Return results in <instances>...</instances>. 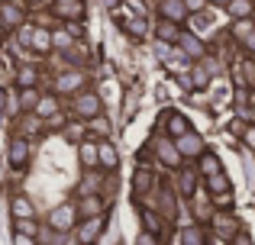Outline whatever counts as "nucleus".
I'll return each mask as SVG.
<instances>
[{
	"instance_id": "obj_1",
	"label": "nucleus",
	"mask_w": 255,
	"mask_h": 245,
	"mask_svg": "<svg viewBox=\"0 0 255 245\" xmlns=\"http://www.w3.org/2000/svg\"><path fill=\"white\" fill-rule=\"evenodd\" d=\"M75 220H78V207L75 203H62V207L52 210L49 226L55 229V233H68V229H75Z\"/></svg>"
},
{
	"instance_id": "obj_2",
	"label": "nucleus",
	"mask_w": 255,
	"mask_h": 245,
	"mask_svg": "<svg viewBox=\"0 0 255 245\" xmlns=\"http://www.w3.org/2000/svg\"><path fill=\"white\" fill-rule=\"evenodd\" d=\"M75 110H78V116H84V120H94V116H100V97L91 94V90H84V94H78Z\"/></svg>"
},
{
	"instance_id": "obj_3",
	"label": "nucleus",
	"mask_w": 255,
	"mask_h": 245,
	"mask_svg": "<svg viewBox=\"0 0 255 245\" xmlns=\"http://www.w3.org/2000/svg\"><path fill=\"white\" fill-rule=\"evenodd\" d=\"M174 145H178V152H181L184 158L204 155V139H200L197 132H184V136H178V139H174Z\"/></svg>"
},
{
	"instance_id": "obj_4",
	"label": "nucleus",
	"mask_w": 255,
	"mask_h": 245,
	"mask_svg": "<svg viewBox=\"0 0 255 245\" xmlns=\"http://www.w3.org/2000/svg\"><path fill=\"white\" fill-rule=\"evenodd\" d=\"M23 16H26L23 6L13 3V0L0 6V26H3V29H16V26H23Z\"/></svg>"
},
{
	"instance_id": "obj_5",
	"label": "nucleus",
	"mask_w": 255,
	"mask_h": 245,
	"mask_svg": "<svg viewBox=\"0 0 255 245\" xmlns=\"http://www.w3.org/2000/svg\"><path fill=\"white\" fill-rule=\"evenodd\" d=\"M100 229H104V216H84L81 229H78V236H81L84 245H94V239L100 236Z\"/></svg>"
},
{
	"instance_id": "obj_6",
	"label": "nucleus",
	"mask_w": 255,
	"mask_h": 245,
	"mask_svg": "<svg viewBox=\"0 0 255 245\" xmlns=\"http://www.w3.org/2000/svg\"><path fill=\"white\" fill-rule=\"evenodd\" d=\"M158 10H162L165 19H174V23H184V16L191 13L184 0H162V3H158Z\"/></svg>"
},
{
	"instance_id": "obj_7",
	"label": "nucleus",
	"mask_w": 255,
	"mask_h": 245,
	"mask_svg": "<svg viewBox=\"0 0 255 245\" xmlns=\"http://www.w3.org/2000/svg\"><path fill=\"white\" fill-rule=\"evenodd\" d=\"M29 162V142L26 139H13L10 142V164L13 168H26Z\"/></svg>"
},
{
	"instance_id": "obj_8",
	"label": "nucleus",
	"mask_w": 255,
	"mask_h": 245,
	"mask_svg": "<svg viewBox=\"0 0 255 245\" xmlns=\"http://www.w3.org/2000/svg\"><path fill=\"white\" fill-rule=\"evenodd\" d=\"M81 84H84L81 71H65V75L55 78V90H62V94H71V90H78Z\"/></svg>"
},
{
	"instance_id": "obj_9",
	"label": "nucleus",
	"mask_w": 255,
	"mask_h": 245,
	"mask_svg": "<svg viewBox=\"0 0 255 245\" xmlns=\"http://www.w3.org/2000/svg\"><path fill=\"white\" fill-rule=\"evenodd\" d=\"M78 213L81 216H100L104 213V200H100L94 190H87V194L81 197V203H78Z\"/></svg>"
},
{
	"instance_id": "obj_10",
	"label": "nucleus",
	"mask_w": 255,
	"mask_h": 245,
	"mask_svg": "<svg viewBox=\"0 0 255 245\" xmlns=\"http://www.w3.org/2000/svg\"><path fill=\"white\" fill-rule=\"evenodd\" d=\"M158 158H162L168 168H178L184 155L178 152V145H171V142H165V139H158Z\"/></svg>"
},
{
	"instance_id": "obj_11",
	"label": "nucleus",
	"mask_w": 255,
	"mask_h": 245,
	"mask_svg": "<svg viewBox=\"0 0 255 245\" xmlns=\"http://www.w3.org/2000/svg\"><path fill=\"white\" fill-rule=\"evenodd\" d=\"M29 49H36V52L55 49V42H52V32H49V29H29Z\"/></svg>"
},
{
	"instance_id": "obj_12",
	"label": "nucleus",
	"mask_w": 255,
	"mask_h": 245,
	"mask_svg": "<svg viewBox=\"0 0 255 245\" xmlns=\"http://www.w3.org/2000/svg\"><path fill=\"white\" fill-rule=\"evenodd\" d=\"M181 36H184V32L178 29V23L162 16V23H158V39H162V42H181Z\"/></svg>"
},
{
	"instance_id": "obj_13",
	"label": "nucleus",
	"mask_w": 255,
	"mask_h": 245,
	"mask_svg": "<svg viewBox=\"0 0 255 245\" xmlns=\"http://www.w3.org/2000/svg\"><path fill=\"white\" fill-rule=\"evenodd\" d=\"M58 16L62 19H84V0H71V3H58Z\"/></svg>"
},
{
	"instance_id": "obj_14",
	"label": "nucleus",
	"mask_w": 255,
	"mask_h": 245,
	"mask_svg": "<svg viewBox=\"0 0 255 245\" xmlns=\"http://www.w3.org/2000/svg\"><path fill=\"white\" fill-rule=\"evenodd\" d=\"M117 164H120V155H117V149H113L110 142H100V168H107V171H117Z\"/></svg>"
},
{
	"instance_id": "obj_15",
	"label": "nucleus",
	"mask_w": 255,
	"mask_h": 245,
	"mask_svg": "<svg viewBox=\"0 0 255 245\" xmlns=\"http://www.w3.org/2000/svg\"><path fill=\"white\" fill-rule=\"evenodd\" d=\"M123 29L129 32L132 39H142L145 32H149V23H145V16H139V13H136L132 19H123Z\"/></svg>"
},
{
	"instance_id": "obj_16",
	"label": "nucleus",
	"mask_w": 255,
	"mask_h": 245,
	"mask_svg": "<svg viewBox=\"0 0 255 245\" xmlns=\"http://www.w3.org/2000/svg\"><path fill=\"white\" fill-rule=\"evenodd\" d=\"M81 162H84V168H100V145L84 142L81 145Z\"/></svg>"
},
{
	"instance_id": "obj_17",
	"label": "nucleus",
	"mask_w": 255,
	"mask_h": 245,
	"mask_svg": "<svg viewBox=\"0 0 255 245\" xmlns=\"http://www.w3.org/2000/svg\"><path fill=\"white\" fill-rule=\"evenodd\" d=\"M207 187H210V194H217V197H226L230 194V177L220 171V174H210L207 177Z\"/></svg>"
},
{
	"instance_id": "obj_18",
	"label": "nucleus",
	"mask_w": 255,
	"mask_h": 245,
	"mask_svg": "<svg viewBox=\"0 0 255 245\" xmlns=\"http://www.w3.org/2000/svg\"><path fill=\"white\" fill-rule=\"evenodd\" d=\"M178 45L184 49V55H191V58H200V55H204V42H200L197 36H187V32H184Z\"/></svg>"
},
{
	"instance_id": "obj_19",
	"label": "nucleus",
	"mask_w": 255,
	"mask_h": 245,
	"mask_svg": "<svg viewBox=\"0 0 255 245\" xmlns=\"http://www.w3.org/2000/svg\"><path fill=\"white\" fill-rule=\"evenodd\" d=\"M32 113L39 116V120H52V116L58 113V103H55V97H42V100L36 103V110Z\"/></svg>"
},
{
	"instance_id": "obj_20",
	"label": "nucleus",
	"mask_w": 255,
	"mask_h": 245,
	"mask_svg": "<svg viewBox=\"0 0 255 245\" xmlns=\"http://www.w3.org/2000/svg\"><path fill=\"white\" fill-rule=\"evenodd\" d=\"M10 210H13V216H16V220H29V216H32V203H29V197H13Z\"/></svg>"
},
{
	"instance_id": "obj_21",
	"label": "nucleus",
	"mask_w": 255,
	"mask_h": 245,
	"mask_svg": "<svg viewBox=\"0 0 255 245\" xmlns=\"http://www.w3.org/2000/svg\"><path fill=\"white\" fill-rule=\"evenodd\" d=\"M204 242H207V233L200 226H187L181 233V245H204Z\"/></svg>"
},
{
	"instance_id": "obj_22",
	"label": "nucleus",
	"mask_w": 255,
	"mask_h": 245,
	"mask_svg": "<svg viewBox=\"0 0 255 245\" xmlns=\"http://www.w3.org/2000/svg\"><path fill=\"white\" fill-rule=\"evenodd\" d=\"M220 171H223V168H220V158L213 155V152H210V155L204 152V155H200V174L210 177V174H220Z\"/></svg>"
},
{
	"instance_id": "obj_23",
	"label": "nucleus",
	"mask_w": 255,
	"mask_h": 245,
	"mask_svg": "<svg viewBox=\"0 0 255 245\" xmlns=\"http://www.w3.org/2000/svg\"><path fill=\"white\" fill-rule=\"evenodd\" d=\"M168 132H171L174 139H178V136H184V132H191V123H187V116L171 113V116H168Z\"/></svg>"
},
{
	"instance_id": "obj_24",
	"label": "nucleus",
	"mask_w": 255,
	"mask_h": 245,
	"mask_svg": "<svg viewBox=\"0 0 255 245\" xmlns=\"http://www.w3.org/2000/svg\"><path fill=\"white\" fill-rule=\"evenodd\" d=\"M252 0H233L230 3V13H233V19H249L252 16Z\"/></svg>"
},
{
	"instance_id": "obj_25",
	"label": "nucleus",
	"mask_w": 255,
	"mask_h": 245,
	"mask_svg": "<svg viewBox=\"0 0 255 245\" xmlns=\"http://www.w3.org/2000/svg\"><path fill=\"white\" fill-rule=\"evenodd\" d=\"M16 84L19 87H32V84H36V68H32V65H23V68L16 71Z\"/></svg>"
},
{
	"instance_id": "obj_26",
	"label": "nucleus",
	"mask_w": 255,
	"mask_h": 245,
	"mask_svg": "<svg viewBox=\"0 0 255 245\" xmlns=\"http://www.w3.org/2000/svg\"><path fill=\"white\" fill-rule=\"evenodd\" d=\"M194 184H197V174H194V171H181V177H178L181 194H184V197H191V194H194Z\"/></svg>"
},
{
	"instance_id": "obj_27",
	"label": "nucleus",
	"mask_w": 255,
	"mask_h": 245,
	"mask_svg": "<svg viewBox=\"0 0 255 245\" xmlns=\"http://www.w3.org/2000/svg\"><path fill=\"white\" fill-rule=\"evenodd\" d=\"M210 84V68H204V65H197L191 75V87H207Z\"/></svg>"
},
{
	"instance_id": "obj_28",
	"label": "nucleus",
	"mask_w": 255,
	"mask_h": 245,
	"mask_svg": "<svg viewBox=\"0 0 255 245\" xmlns=\"http://www.w3.org/2000/svg\"><path fill=\"white\" fill-rule=\"evenodd\" d=\"M142 226L149 229V233H155V236L162 233V220H158V216L152 213V210H145V213H142Z\"/></svg>"
},
{
	"instance_id": "obj_29",
	"label": "nucleus",
	"mask_w": 255,
	"mask_h": 245,
	"mask_svg": "<svg viewBox=\"0 0 255 245\" xmlns=\"http://www.w3.org/2000/svg\"><path fill=\"white\" fill-rule=\"evenodd\" d=\"M52 42H55V49H71V45H75V36H71V32H52Z\"/></svg>"
},
{
	"instance_id": "obj_30",
	"label": "nucleus",
	"mask_w": 255,
	"mask_h": 245,
	"mask_svg": "<svg viewBox=\"0 0 255 245\" xmlns=\"http://www.w3.org/2000/svg\"><path fill=\"white\" fill-rule=\"evenodd\" d=\"M39 100H42V97H39L32 87H23V97H19V103H23L26 110H36V103H39Z\"/></svg>"
},
{
	"instance_id": "obj_31",
	"label": "nucleus",
	"mask_w": 255,
	"mask_h": 245,
	"mask_svg": "<svg viewBox=\"0 0 255 245\" xmlns=\"http://www.w3.org/2000/svg\"><path fill=\"white\" fill-rule=\"evenodd\" d=\"M132 184H136V190L142 194V190H149V187H152V174H149V171H136Z\"/></svg>"
},
{
	"instance_id": "obj_32",
	"label": "nucleus",
	"mask_w": 255,
	"mask_h": 245,
	"mask_svg": "<svg viewBox=\"0 0 255 245\" xmlns=\"http://www.w3.org/2000/svg\"><path fill=\"white\" fill-rule=\"evenodd\" d=\"M91 129L97 132V136H110V120H104V116H94V120H91Z\"/></svg>"
},
{
	"instance_id": "obj_33",
	"label": "nucleus",
	"mask_w": 255,
	"mask_h": 245,
	"mask_svg": "<svg viewBox=\"0 0 255 245\" xmlns=\"http://www.w3.org/2000/svg\"><path fill=\"white\" fill-rule=\"evenodd\" d=\"M249 32H252V19H236V36L246 39Z\"/></svg>"
},
{
	"instance_id": "obj_34",
	"label": "nucleus",
	"mask_w": 255,
	"mask_h": 245,
	"mask_svg": "<svg viewBox=\"0 0 255 245\" xmlns=\"http://www.w3.org/2000/svg\"><path fill=\"white\" fill-rule=\"evenodd\" d=\"M13 242H16V245H32V233H23V229H19Z\"/></svg>"
},
{
	"instance_id": "obj_35",
	"label": "nucleus",
	"mask_w": 255,
	"mask_h": 245,
	"mask_svg": "<svg viewBox=\"0 0 255 245\" xmlns=\"http://www.w3.org/2000/svg\"><path fill=\"white\" fill-rule=\"evenodd\" d=\"M243 139H246V145H249V149H255V126H249V129L243 132Z\"/></svg>"
},
{
	"instance_id": "obj_36",
	"label": "nucleus",
	"mask_w": 255,
	"mask_h": 245,
	"mask_svg": "<svg viewBox=\"0 0 255 245\" xmlns=\"http://www.w3.org/2000/svg\"><path fill=\"white\" fill-rule=\"evenodd\" d=\"M139 245H155V233H149V229H145V233L139 236Z\"/></svg>"
},
{
	"instance_id": "obj_37",
	"label": "nucleus",
	"mask_w": 255,
	"mask_h": 245,
	"mask_svg": "<svg viewBox=\"0 0 255 245\" xmlns=\"http://www.w3.org/2000/svg\"><path fill=\"white\" fill-rule=\"evenodd\" d=\"M184 3H187V10H191V13H197V10H200V6H204V3H207V0H184Z\"/></svg>"
},
{
	"instance_id": "obj_38",
	"label": "nucleus",
	"mask_w": 255,
	"mask_h": 245,
	"mask_svg": "<svg viewBox=\"0 0 255 245\" xmlns=\"http://www.w3.org/2000/svg\"><path fill=\"white\" fill-rule=\"evenodd\" d=\"M243 45H246V49H249V52H255V29L249 32V36H246L243 39Z\"/></svg>"
},
{
	"instance_id": "obj_39",
	"label": "nucleus",
	"mask_w": 255,
	"mask_h": 245,
	"mask_svg": "<svg viewBox=\"0 0 255 245\" xmlns=\"http://www.w3.org/2000/svg\"><path fill=\"white\" fill-rule=\"evenodd\" d=\"M129 10H132V13H139V16H142V13H145V6L139 3V0H129Z\"/></svg>"
},
{
	"instance_id": "obj_40",
	"label": "nucleus",
	"mask_w": 255,
	"mask_h": 245,
	"mask_svg": "<svg viewBox=\"0 0 255 245\" xmlns=\"http://www.w3.org/2000/svg\"><path fill=\"white\" fill-rule=\"evenodd\" d=\"M3 107H6V90L0 87V110H3Z\"/></svg>"
},
{
	"instance_id": "obj_41",
	"label": "nucleus",
	"mask_w": 255,
	"mask_h": 245,
	"mask_svg": "<svg viewBox=\"0 0 255 245\" xmlns=\"http://www.w3.org/2000/svg\"><path fill=\"white\" fill-rule=\"evenodd\" d=\"M210 3H220V6H230L233 0H210Z\"/></svg>"
},
{
	"instance_id": "obj_42",
	"label": "nucleus",
	"mask_w": 255,
	"mask_h": 245,
	"mask_svg": "<svg viewBox=\"0 0 255 245\" xmlns=\"http://www.w3.org/2000/svg\"><path fill=\"white\" fill-rule=\"evenodd\" d=\"M58 3H71V0H58Z\"/></svg>"
},
{
	"instance_id": "obj_43",
	"label": "nucleus",
	"mask_w": 255,
	"mask_h": 245,
	"mask_svg": "<svg viewBox=\"0 0 255 245\" xmlns=\"http://www.w3.org/2000/svg\"><path fill=\"white\" fill-rule=\"evenodd\" d=\"M29 3H39V0H29Z\"/></svg>"
},
{
	"instance_id": "obj_44",
	"label": "nucleus",
	"mask_w": 255,
	"mask_h": 245,
	"mask_svg": "<svg viewBox=\"0 0 255 245\" xmlns=\"http://www.w3.org/2000/svg\"><path fill=\"white\" fill-rule=\"evenodd\" d=\"M252 116H255V110H252Z\"/></svg>"
}]
</instances>
